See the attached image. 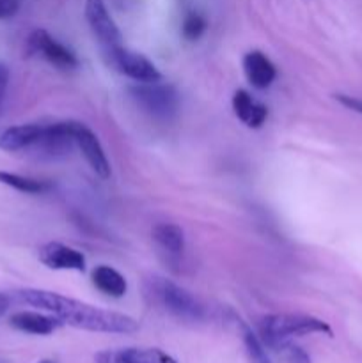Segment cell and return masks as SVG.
<instances>
[{
    "mask_svg": "<svg viewBox=\"0 0 362 363\" xmlns=\"http://www.w3.org/2000/svg\"><path fill=\"white\" fill-rule=\"evenodd\" d=\"M233 110L236 113L238 119L248 128H261L265 124L266 117H268V108L261 103L254 101L252 96L247 91L240 89L234 92L233 96Z\"/></svg>",
    "mask_w": 362,
    "mask_h": 363,
    "instance_id": "12",
    "label": "cell"
},
{
    "mask_svg": "<svg viewBox=\"0 0 362 363\" xmlns=\"http://www.w3.org/2000/svg\"><path fill=\"white\" fill-rule=\"evenodd\" d=\"M43 126L39 124H20V126H11L0 135V149L4 151H21L35 145V142L41 138Z\"/></svg>",
    "mask_w": 362,
    "mask_h": 363,
    "instance_id": "14",
    "label": "cell"
},
{
    "mask_svg": "<svg viewBox=\"0 0 362 363\" xmlns=\"http://www.w3.org/2000/svg\"><path fill=\"white\" fill-rule=\"evenodd\" d=\"M208 27V21L202 14L199 13H188L183 20V35L188 41H197L202 34L206 32Z\"/></svg>",
    "mask_w": 362,
    "mask_h": 363,
    "instance_id": "20",
    "label": "cell"
},
{
    "mask_svg": "<svg viewBox=\"0 0 362 363\" xmlns=\"http://www.w3.org/2000/svg\"><path fill=\"white\" fill-rule=\"evenodd\" d=\"M92 284L96 286V289L102 291L103 294L110 298H123L128 291L126 279L117 269L105 264L94 268V272H92Z\"/></svg>",
    "mask_w": 362,
    "mask_h": 363,
    "instance_id": "15",
    "label": "cell"
},
{
    "mask_svg": "<svg viewBox=\"0 0 362 363\" xmlns=\"http://www.w3.org/2000/svg\"><path fill=\"white\" fill-rule=\"evenodd\" d=\"M103 55H105L106 64L110 67L119 71L124 77L135 80L137 84H153V82L162 80V73L142 53L131 52L124 46H117V48L105 50Z\"/></svg>",
    "mask_w": 362,
    "mask_h": 363,
    "instance_id": "4",
    "label": "cell"
},
{
    "mask_svg": "<svg viewBox=\"0 0 362 363\" xmlns=\"http://www.w3.org/2000/svg\"><path fill=\"white\" fill-rule=\"evenodd\" d=\"M28 48H31V52L41 53L50 64H53L59 69H75L78 66L77 55L43 28L32 32L31 38H28Z\"/></svg>",
    "mask_w": 362,
    "mask_h": 363,
    "instance_id": "7",
    "label": "cell"
},
{
    "mask_svg": "<svg viewBox=\"0 0 362 363\" xmlns=\"http://www.w3.org/2000/svg\"><path fill=\"white\" fill-rule=\"evenodd\" d=\"M279 353L284 354V360H286V363H312L311 357H309L300 346H295L293 342H287Z\"/></svg>",
    "mask_w": 362,
    "mask_h": 363,
    "instance_id": "21",
    "label": "cell"
},
{
    "mask_svg": "<svg viewBox=\"0 0 362 363\" xmlns=\"http://www.w3.org/2000/svg\"><path fill=\"white\" fill-rule=\"evenodd\" d=\"M18 298L31 307L52 312L57 319L62 321V325L87 330V332L135 333L138 330V323L130 315L103 311L52 291L23 289L18 293Z\"/></svg>",
    "mask_w": 362,
    "mask_h": 363,
    "instance_id": "1",
    "label": "cell"
},
{
    "mask_svg": "<svg viewBox=\"0 0 362 363\" xmlns=\"http://www.w3.org/2000/svg\"><path fill=\"white\" fill-rule=\"evenodd\" d=\"M261 340L266 347L280 351L293 337L325 333L332 337V328L322 319L302 314H273L263 318L259 325Z\"/></svg>",
    "mask_w": 362,
    "mask_h": 363,
    "instance_id": "2",
    "label": "cell"
},
{
    "mask_svg": "<svg viewBox=\"0 0 362 363\" xmlns=\"http://www.w3.org/2000/svg\"><path fill=\"white\" fill-rule=\"evenodd\" d=\"M241 339H243L245 350H247L252 363H272L263 340L247 325H241Z\"/></svg>",
    "mask_w": 362,
    "mask_h": 363,
    "instance_id": "19",
    "label": "cell"
},
{
    "mask_svg": "<svg viewBox=\"0 0 362 363\" xmlns=\"http://www.w3.org/2000/svg\"><path fill=\"white\" fill-rule=\"evenodd\" d=\"M73 137L75 144L78 145V149L82 151L84 158L87 160V163L91 165V169L98 174L102 179H106L110 176V163L106 160L105 151H103L102 144H99L98 137L92 133V130H89L85 124L75 123L73 121Z\"/></svg>",
    "mask_w": 362,
    "mask_h": 363,
    "instance_id": "8",
    "label": "cell"
},
{
    "mask_svg": "<svg viewBox=\"0 0 362 363\" xmlns=\"http://www.w3.org/2000/svg\"><path fill=\"white\" fill-rule=\"evenodd\" d=\"M243 71L248 84L256 89L270 87L277 77V69L272 60L261 52H248L243 57Z\"/></svg>",
    "mask_w": 362,
    "mask_h": 363,
    "instance_id": "11",
    "label": "cell"
},
{
    "mask_svg": "<svg viewBox=\"0 0 362 363\" xmlns=\"http://www.w3.org/2000/svg\"><path fill=\"white\" fill-rule=\"evenodd\" d=\"M39 261L50 269H70V272H85V257L82 252L66 247L62 243H46L39 250Z\"/></svg>",
    "mask_w": 362,
    "mask_h": 363,
    "instance_id": "9",
    "label": "cell"
},
{
    "mask_svg": "<svg viewBox=\"0 0 362 363\" xmlns=\"http://www.w3.org/2000/svg\"><path fill=\"white\" fill-rule=\"evenodd\" d=\"M0 183L21 191V194L35 195V194H43V191L50 190V184L46 183V181L32 179V177H25V176H20V174H13V172H4V170H0Z\"/></svg>",
    "mask_w": 362,
    "mask_h": 363,
    "instance_id": "17",
    "label": "cell"
},
{
    "mask_svg": "<svg viewBox=\"0 0 362 363\" xmlns=\"http://www.w3.org/2000/svg\"><path fill=\"white\" fill-rule=\"evenodd\" d=\"M20 11V0H0V20L13 18Z\"/></svg>",
    "mask_w": 362,
    "mask_h": 363,
    "instance_id": "22",
    "label": "cell"
},
{
    "mask_svg": "<svg viewBox=\"0 0 362 363\" xmlns=\"http://www.w3.org/2000/svg\"><path fill=\"white\" fill-rule=\"evenodd\" d=\"M9 323L13 328L31 333V335H52L59 326H62L60 319L38 314V312H18L11 315Z\"/></svg>",
    "mask_w": 362,
    "mask_h": 363,
    "instance_id": "13",
    "label": "cell"
},
{
    "mask_svg": "<svg viewBox=\"0 0 362 363\" xmlns=\"http://www.w3.org/2000/svg\"><path fill=\"white\" fill-rule=\"evenodd\" d=\"M73 144H75L73 121L43 126L41 138L35 142V145H38V147L48 156L66 155Z\"/></svg>",
    "mask_w": 362,
    "mask_h": 363,
    "instance_id": "10",
    "label": "cell"
},
{
    "mask_svg": "<svg viewBox=\"0 0 362 363\" xmlns=\"http://www.w3.org/2000/svg\"><path fill=\"white\" fill-rule=\"evenodd\" d=\"M121 351L126 363H177L170 354L153 347H128Z\"/></svg>",
    "mask_w": 362,
    "mask_h": 363,
    "instance_id": "18",
    "label": "cell"
},
{
    "mask_svg": "<svg viewBox=\"0 0 362 363\" xmlns=\"http://www.w3.org/2000/svg\"><path fill=\"white\" fill-rule=\"evenodd\" d=\"M85 20L103 52L123 46V35L106 9L105 0H85Z\"/></svg>",
    "mask_w": 362,
    "mask_h": 363,
    "instance_id": "6",
    "label": "cell"
},
{
    "mask_svg": "<svg viewBox=\"0 0 362 363\" xmlns=\"http://www.w3.org/2000/svg\"><path fill=\"white\" fill-rule=\"evenodd\" d=\"M153 240L170 255H181L185 250V234L181 227L174 223H158L153 229Z\"/></svg>",
    "mask_w": 362,
    "mask_h": 363,
    "instance_id": "16",
    "label": "cell"
},
{
    "mask_svg": "<svg viewBox=\"0 0 362 363\" xmlns=\"http://www.w3.org/2000/svg\"><path fill=\"white\" fill-rule=\"evenodd\" d=\"M96 363H126L123 357V351L114 350V351H102L96 354Z\"/></svg>",
    "mask_w": 362,
    "mask_h": 363,
    "instance_id": "23",
    "label": "cell"
},
{
    "mask_svg": "<svg viewBox=\"0 0 362 363\" xmlns=\"http://www.w3.org/2000/svg\"><path fill=\"white\" fill-rule=\"evenodd\" d=\"M334 98H336L343 106H346V108L353 110V112L361 113L362 116V99L353 98V96H348V94H336Z\"/></svg>",
    "mask_w": 362,
    "mask_h": 363,
    "instance_id": "24",
    "label": "cell"
},
{
    "mask_svg": "<svg viewBox=\"0 0 362 363\" xmlns=\"http://www.w3.org/2000/svg\"><path fill=\"white\" fill-rule=\"evenodd\" d=\"M7 84H9V69L6 64L0 62V103H2L4 94H6Z\"/></svg>",
    "mask_w": 362,
    "mask_h": 363,
    "instance_id": "25",
    "label": "cell"
},
{
    "mask_svg": "<svg viewBox=\"0 0 362 363\" xmlns=\"http://www.w3.org/2000/svg\"><path fill=\"white\" fill-rule=\"evenodd\" d=\"M7 308H9V298H7L6 294L0 293V318H2V315L6 314Z\"/></svg>",
    "mask_w": 362,
    "mask_h": 363,
    "instance_id": "26",
    "label": "cell"
},
{
    "mask_svg": "<svg viewBox=\"0 0 362 363\" xmlns=\"http://www.w3.org/2000/svg\"><path fill=\"white\" fill-rule=\"evenodd\" d=\"M130 94L146 113L156 119H170L180 108V94L172 85L158 84V82L137 84L130 87Z\"/></svg>",
    "mask_w": 362,
    "mask_h": 363,
    "instance_id": "3",
    "label": "cell"
},
{
    "mask_svg": "<svg viewBox=\"0 0 362 363\" xmlns=\"http://www.w3.org/2000/svg\"><path fill=\"white\" fill-rule=\"evenodd\" d=\"M39 363H53V362H50V360H43V362H39Z\"/></svg>",
    "mask_w": 362,
    "mask_h": 363,
    "instance_id": "27",
    "label": "cell"
},
{
    "mask_svg": "<svg viewBox=\"0 0 362 363\" xmlns=\"http://www.w3.org/2000/svg\"><path fill=\"white\" fill-rule=\"evenodd\" d=\"M155 293L160 303L167 308L172 315L183 321H201L204 318V308L202 305L188 293L183 287L176 286L169 280L156 279L155 280Z\"/></svg>",
    "mask_w": 362,
    "mask_h": 363,
    "instance_id": "5",
    "label": "cell"
}]
</instances>
